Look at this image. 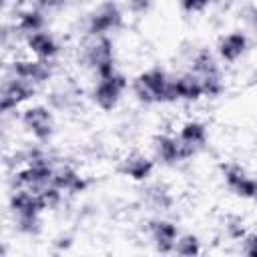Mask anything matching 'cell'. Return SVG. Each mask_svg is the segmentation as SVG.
Returning <instances> with one entry per match:
<instances>
[{
    "label": "cell",
    "mask_w": 257,
    "mask_h": 257,
    "mask_svg": "<svg viewBox=\"0 0 257 257\" xmlns=\"http://www.w3.org/2000/svg\"><path fill=\"white\" fill-rule=\"evenodd\" d=\"M48 209L44 207L38 193L26 189H12L8 197V213L12 217L16 233L24 237H36L42 231V215Z\"/></svg>",
    "instance_id": "cell-1"
},
{
    "label": "cell",
    "mask_w": 257,
    "mask_h": 257,
    "mask_svg": "<svg viewBox=\"0 0 257 257\" xmlns=\"http://www.w3.org/2000/svg\"><path fill=\"white\" fill-rule=\"evenodd\" d=\"M175 74L161 66H151L141 70L131 80V90L141 104H173L175 102Z\"/></svg>",
    "instance_id": "cell-2"
},
{
    "label": "cell",
    "mask_w": 257,
    "mask_h": 257,
    "mask_svg": "<svg viewBox=\"0 0 257 257\" xmlns=\"http://www.w3.org/2000/svg\"><path fill=\"white\" fill-rule=\"evenodd\" d=\"M78 64L94 78L110 74L116 68V46L112 36H84L78 44Z\"/></svg>",
    "instance_id": "cell-3"
},
{
    "label": "cell",
    "mask_w": 257,
    "mask_h": 257,
    "mask_svg": "<svg viewBox=\"0 0 257 257\" xmlns=\"http://www.w3.org/2000/svg\"><path fill=\"white\" fill-rule=\"evenodd\" d=\"M221 60L217 58L215 50L197 48L189 58V68L203 84L205 98H219L225 90V76L221 68Z\"/></svg>",
    "instance_id": "cell-4"
},
{
    "label": "cell",
    "mask_w": 257,
    "mask_h": 257,
    "mask_svg": "<svg viewBox=\"0 0 257 257\" xmlns=\"http://www.w3.org/2000/svg\"><path fill=\"white\" fill-rule=\"evenodd\" d=\"M128 86H131V82H128L126 74L120 72V70H114L110 74H104V76L94 78V82H92V86L88 90V100L98 110L112 112L122 102Z\"/></svg>",
    "instance_id": "cell-5"
},
{
    "label": "cell",
    "mask_w": 257,
    "mask_h": 257,
    "mask_svg": "<svg viewBox=\"0 0 257 257\" xmlns=\"http://www.w3.org/2000/svg\"><path fill=\"white\" fill-rule=\"evenodd\" d=\"M20 124L24 133L40 145H48L56 135V116L50 104L30 102L20 112Z\"/></svg>",
    "instance_id": "cell-6"
},
{
    "label": "cell",
    "mask_w": 257,
    "mask_h": 257,
    "mask_svg": "<svg viewBox=\"0 0 257 257\" xmlns=\"http://www.w3.org/2000/svg\"><path fill=\"white\" fill-rule=\"evenodd\" d=\"M124 26V10L114 0L96 4L84 18V36H112Z\"/></svg>",
    "instance_id": "cell-7"
},
{
    "label": "cell",
    "mask_w": 257,
    "mask_h": 257,
    "mask_svg": "<svg viewBox=\"0 0 257 257\" xmlns=\"http://www.w3.org/2000/svg\"><path fill=\"white\" fill-rule=\"evenodd\" d=\"M151 151L153 157L157 161V165L161 167H181L185 163H189L193 157H197L195 151H191L177 133H159L153 137L151 141Z\"/></svg>",
    "instance_id": "cell-8"
},
{
    "label": "cell",
    "mask_w": 257,
    "mask_h": 257,
    "mask_svg": "<svg viewBox=\"0 0 257 257\" xmlns=\"http://www.w3.org/2000/svg\"><path fill=\"white\" fill-rule=\"evenodd\" d=\"M221 181L227 191L241 201H257V175L237 161H227L219 167Z\"/></svg>",
    "instance_id": "cell-9"
},
{
    "label": "cell",
    "mask_w": 257,
    "mask_h": 257,
    "mask_svg": "<svg viewBox=\"0 0 257 257\" xmlns=\"http://www.w3.org/2000/svg\"><path fill=\"white\" fill-rule=\"evenodd\" d=\"M6 74L22 78L28 84L40 88V86H46L54 78V62L34 58V56L28 54V56H22V58H14L6 66Z\"/></svg>",
    "instance_id": "cell-10"
},
{
    "label": "cell",
    "mask_w": 257,
    "mask_h": 257,
    "mask_svg": "<svg viewBox=\"0 0 257 257\" xmlns=\"http://www.w3.org/2000/svg\"><path fill=\"white\" fill-rule=\"evenodd\" d=\"M38 88L28 84L22 78H16L12 74H6L2 80V90H0V108L4 114L10 112H20L30 100L36 96Z\"/></svg>",
    "instance_id": "cell-11"
},
{
    "label": "cell",
    "mask_w": 257,
    "mask_h": 257,
    "mask_svg": "<svg viewBox=\"0 0 257 257\" xmlns=\"http://www.w3.org/2000/svg\"><path fill=\"white\" fill-rule=\"evenodd\" d=\"M145 231H147V237H149V241H151V245L157 253L173 255L175 243L181 235L179 225L173 219H169L167 215H153L147 221Z\"/></svg>",
    "instance_id": "cell-12"
},
{
    "label": "cell",
    "mask_w": 257,
    "mask_h": 257,
    "mask_svg": "<svg viewBox=\"0 0 257 257\" xmlns=\"http://www.w3.org/2000/svg\"><path fill=\"white\" fill-rule=\"evenodd\" d=\"M155 169H157V161L153 155H145L141 151H133V153H126L120 161H118V173L133 181V183H147L153 179L155 175Z\"/></svg>",
    "instance_id": "cell-13"
},
{
    "label": "cell",
    "mask_w": 257,
    "mask_h": 257,
    "mask_svg": "<svg viewBox=\"0 0 257 257\" xmlns=\"http://www.w3.org/2000/svg\"><path fill=\"white\" fill-rule=\"evenodd\" d=\"M249 48H251V40H249L247 32L231 30V32H225L217 38L215 54L223 64H235L247 56Z\"/></svg>",
    "instance_id": "cell-14"
},
{
    "label": "cell",
    "mask_w": 257,
    "mask_h": 257,
    "mask_svg": "<svg viewBox=\"0 0 257 257\" xmlns=\"http://www.w3.org/2000/svg\"><path fill=\"white\" fill-rule=\"evenodd\" d=\"M141 201L153 215H167L175 207V193L167 183L147 181L141 189Z\"/></svg>",
    "instance_id": "cell-15"
},
{
    "label": "cell",
    "mask_w": 257,
    "mask_h": 257,
    "mask_svg": "<svg viewBox=\"0 0 257 257\" xmlns=\"http://www.w3.org/2000/svg\"><path fill=\"white\" fill-rule=\"evenodd\" d=\"M52 185L66 197H78L88 189V179L70 163H56Z\"/></svg>",
    "instance_id": "cell-16"
},
{
    "label": "cell",
    "mask_w": 257,
    "mask_h": 257,
    "mask_svg": "<svg viewBox=\"0 0 257 257\" xmlns=\"http://www.w3.org/2000/svg\"><path fill=\"white\" fill-rule=\"evenodd\" d=\"M24 48L30 56L50 60V62H54L62 52V44H60L58 36L54 32H50L48 28L24 36Z\"/></svg>",
    "instance_id": "cell-17"
},
{
    "label": "cell",
    "mask_w": 257,
    "mask_h": 257,
    "mask_svg": "<svg viewBox=\"0 0 257 257\" xmlns=\"http://www.w3.org/2000/svg\"><path fill=\"white\" fill-rule=\"evenodd\" d=\"M173 86H175V102L193 104V102H199L201 98H205L203 84L191 70H183V72L175 74Z\"/></svg>",
    "instance_id": "cell-18"
},
{
    "label": "cell",
    "mask_w": 257,
    "mask_h": 257,
    "mask_svg": "<svg viewBox=\"0 0 257 257\" xmlns=\"http://www.w3.org/2000/svg\"><path fill=\"white\" fill-rule=\"evenodd\" d=\"M179 139L197 155L207 147L209 143V126L199 118H187L177 128Z\"/></svg>",
    "instance_id": "cell-19"
},
{
    "label": "cell",
    "mask_w": 257,
    "mask_h": 257,
    "mask_svg": "<svg viewBox=\"0 0 257 257\" xmlns=\"http://www.w3.org/2000/svg\"><path fill=\"white\" fill-rule=\"evenodd\" d=\"M44 28H48V16L44 12H40L38 8L28 4V6L16 10V14H14V30H18V34L22 38L28 36V34L40 32Z\"/></svg>",
    "instance_id": "cell-20"
},
{
    "label": "cell",
    "mask_w": 257,
    "mask_h": 257,
    "mask_svg": "<svg viewBox=\"0 0 257 257\" xmlns=\"http://www.w3.org/2000/svg\"><path fill=\"white\" fill-rule=\"evenodd\" d=\"M80 88L72 82H62L58 86H54L50 90V96H48V102L54 110H60V112H72L74 108L80 106Z\"/></svg>",
    "instance_id": "cell-21"
},
{
    "label": "cell",
    "mask_w": 257,
    "mask_h": 257,
    "mask_svg": "<svg viewBox=\"0 0 257 257\" xmlns=\"http://www.w3.org/2000/svg\"><path fill=\"white\" fill-rule=\"evenodd\" d=\"M201 253H203V241L197 233H181L179 235L173 255L193 257V255H201Z\"/></svg>",
    "instance_id": "cell-22"
},
{
    "label": "cell",
    "mask_w": 257,
    "mask_h": 257,
    "mask_svg": "<svg viewBox=\"0 0 257 257\" xmlns=\"http://www.w3.org/2000/svg\"><path fill=\"white\" fill-rule=\"evenodd\" d=\"M28 4L38 8L46 16H54V14H60L68 6V0H28Z\"/></svg>",
    "instance_id": "cell-23"
},
{
    "label": "cell",
    "mask_w": 257,
    "mask_h": 257,
    "mask_svg": "<svg viewBox=\"0 0 257 257\" xmlns=\"http://www.w3.org/2000/svg\"><path fill=\"white\" fill-rule=\"evenodd\" d=\"M221 2L223 0H179V6L187 14H199V12L207 10L209 6H215V4H221Z\"/></svg>",
    "instance_id": "cell-24"
},
{
    "label": "cell",
    "mask_w": 257,
    "mask_h": 257,
    "mask_svg": "<svg viewBox=\"0 0 257 257\" xmlns=\"http://www.w3.org/2000/svg\"><path fill=\"white\" fill-rule=\"evenodd\" d=\"M239 241H241L239 251H241L243 255L257 257V231H247Z\"/></svg>",
    "instance_id": "cell-25"
},
{
    "label": "cell",
    "mask_w": 257,
    "mask_h": 257,
    "mask_svg": "<svg viewBox=\"0 0 257 257\" xmlns=\"http://www.w3.org/2000/svg\"><path fill=\"white\" fill-rule=\"evenodd\" d=\"M155 4L157 0H126V10L135 16H143V14H149Z\"/></svg>",
    "instance_id": "cell-26"
},
{
    "label": "cell",
    "mask_w": 257,
    "mask_h": 257,
    "mask_svg": "<svg viewBox=\"0 0 257 257\" xmlns=\"http://www.w3.org/2000/svg\"><path fill=\"white\" fill-rule=\"evenodd\" d=\"M249 26H251V30L257 34V4L249 10Z\"/></svg>",
    "instance_id": "cell-27"
},
{
    "label": "cell",
    "mask_w": 257,
    "mask_h": 257,
    "mask_svg": "<svg viewBox=\"0 0 257 257\" xmlns=\"http://www.w3.org/2000/svg\"><path fill=\"white\" fill-rule=\"evenodd\" d=\"M255 72H257V70H255Z\"/></svg>",
    "instance_id": "cell-28"
}]
</instances>
